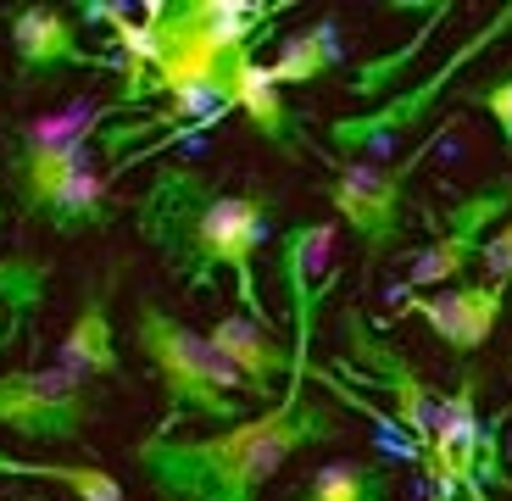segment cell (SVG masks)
<instances>
[{"mask_svg": "<svg viewBox=\"0 0 512 501\" xmlns=\"http://www.w3.org/2000/svg\"><path fill=\"white\" fill-rule=\"evenodd\" d=\"M346 424L329 401H307V385H284L268 412H251L212 435H145L134 468L156 501H256L295 451L340 440Z\"/></svg>", "mask_w": 512, "mask_h": 501, "instance_id": "6da1fadb", "label": "cell"}, {"mask_svg": "<svg viewBox=\"0 0 512 501\" xmlns=\"http://www.w3.org/2000/svg\"><path fill=\"white\" fill-rule=\"evenodd\" d=\"M134 346H140V357L151 362L156 385H162V424L151 435H179L190 418H206V424H223V429L245 418L240 390L251 396V385L212 351V340L201 329L173 318L162 301L140 296V307H134Z\"/></svg>", "mask_w": 512, "mask_h": 501, "instance_id": "7a4b0ae2", "label": "cell"}, {"mask_svg": "<svg viewBox=\"0 0 512 501\" xmlns=\"http://www.w3.org/2000/svg\"><path fill=\"white\" fill-rule=\"evenodd\" d=\"M218 212H223L218 179H206L201 167L184 162H162L145 184V195L134 201V229L162 257V268L184 284V296H206L223 273Z\"/></svg>", "mask_w": 512, "mask_h": 501, "instance_id": "3957f363", "label": "cell"}, {"mask_svg": "<svg viewBox=\"0 0 512 501\" xmlns=\"http://www.w3.org/2000/svg\"><path fill=\"white\" fill-rule=\"evenodd\" d=\"M112 112L117 106L95 112L90 123H78V129L34 134V140H23L12 156H6V184H12V201H17L23 218H39V223H51V229H62V234L101 229V223L112 218L106 184L90 167V129Z\"/></svg>", "mask_w": 512, "mask_h": 501, "instance_id": "277c9868", "label": "cell"}, {"mask_svg": "<svg viewBox=\"0 0 512 501\" xmlns=\"http://www.w3.org/2000/svg\"><path fill=\"white\" fill-rule=\"evenodd\" d=\"M512 34V0L501 6L496 17H490L479 34H468L457 45V51L446 56V62L435 67V73L423 78V84H412L407 95H396V101H379V106H368V112H346V117H334L329 123V145L334 151H346V156H357V151H368V156H390V145L401 140V134H412L423 123V117L435 112L440 101H446V90L457 84V73L468 62H479V56L496 45V39H507Z\"/></svg>", "mask_w": 512, "mask_h": 501, "instance_id": "5b68a950", "label": "cell"}, {"mask_svg": "<svg viewBox=\"0 0 512 501\" xmlns=\"http://www.w3.org/2000/svg\"><path fill=\"white\" fill-rule=\"evenodd\" d=\"M323 162L334 167V179L323 184V201L346 218V229L357 234L362 245V273L396 251L401 240V206H407V184L412 173L423 167V156H435V145H418L412 156H401L396 167H379V162H346V156H329L318 151Z\"/></svg>", "mask_w": 512, "mask_h": 501, "instance_id": "8992f818", "label": "cell"}, {"mask_svg": "<svg viewBox=\"0 0 512 501\" xmlns=\"http://www.w3.org/2000/svg\"><path fill=\"white\" fill-rule=\"evenodd\" d=\"M84 424H95V390L84 373L67 368H28L0 373V429L34 446H62L78 440Z\"/></svg>", "mask_w": 512, "mask_h": 501, "instance_id": "52a82bcc", "label": "cell"}, {"mask_svg": "<svg viewBox=\"0 0 512 501\" xmlns=\"http://www.w3.org/2000/svg\"><path fill=\"white\" fill-rule=\"evenodd\" d=\"M507 212H512V173H501V179L479 184L474 195H462V201L451 206L446 218H440V234L423 245L418 257H412V268H407V279H401V290H429V284L462 279V273H468L479 257H485V234L496 229Z\"/></svg>", "mask_w": 512, "mask_h": 501, "instance_id": "ba28073f", "label": "cell"}, {"mask_svg": "<svg viewBox=\"0 0 512 501\" xmlns=\"http://www.w3.org/2000/svg\"><path fill=\"white\" fill-rule=\"evenodd\" d=\"M340 340L351 346V357H357V379L373 390H384L390 396V412H396V424L412 435V446H429L435 440V418H440V396L429 390V379H423L418 368H412L407 357H401L390 340H379V334L362 323V312H346V323H340Z\"/></svg>", "mask_w": 512, "mask_h": 501, "instance_id": "9c48e42d", "label": "cell"}, {"mask_svg": "<svg viewBox=\"0 0 512 501\" xmlns=\"http://www.w3.org/2000/svg\"><path fill=\"white\" fill-rule=\"evenodd\" d=\"M12 51H17V84H45L56 73H73V67H90V73H123V56L112 51H90L78 39V23L62 6H12Z\"/></svg>", "mask_w": 512, "mask_h": 501, "instance_id": "30bf717a", "label": "cell"}, {"mask_svg": "<svg viewBox=\"0 0 512 501\" xmlns=\"http://www.w3.org/2000/svg\"><path fill=\"white\" fill-rule=\"evenodd\" d=\"M273 201L268 184H245L240 195H223V212H218V262L223 273H234V296H240V312L262 329H273L268 307H262V290H256V251L273 229Z\"/></svg>", "mask_w": 512, "mask_h": 501, "instance_id": "8fae6325", "label": "cell"}, {"mask_svg": "<svg viewBox=\"0 0 512 501\" xmlns=\"http://www.w3.org/2000/svg\"><path fill=\"white\" fill-rule=\"evenodd\" d=\"M501 307H507V290L496 279H468L457 290H440V296H407V312L423 318L435 329V340L457 357H474L501 323Z\"/></svg>", "mask_w": 512, "mask_h": 501, "instance_id": "7c38bea8", "label": "cell"}, {"mask_svg": "<svg viewBox=\"0 0 512 501\" xmlns=\"http://www.w3.org/2000/svg\"><path fill=\"white\" fill-rule=\"evenodd\" d=\"M206 340H212V351H218V357L240 373L245 385H251L256 401H268L273 385L295 373V351L279 346V334L262 329V323H251L245 312H223V318L212 323V334H206Z\"/></svg>", "mask_w": 512, "mask_h": 501, "instance_id": "4fadbf2b", "label": "cell"}, {"mask_svg": "<svg viewBox=\"0 0 512 501\" xmlns=\"http://www.w3.org/2000/svg\"><path fill=\"white\" fill-rule=\"evenodd\" d=\"M229 112H240L245 123L256 129V140H268L273 151H284V156H301L312 145L307 134L295 129V112L284 106V95H279V84H273V73H268L262 56H251V62L234 67V78H229Z\"/></svg>", "mask_w": 512, "mask_h": 501, "instance_id": "5bb4252c", "label": "cell"}, {"mask_svg": "<svg viewBox=\"0 0 512 501\" xmlns=\"http://www.w3.org/2000/svg\"><path fill=\"white\" fill-rule=\"evenodd\" d=\"M346 62V28H340V12H323L318 23L295 28V34L279 39L268 73L279 90H307L318 78H329L334 67Z\"/></svg>", "mask_w": 512, "mask_h": 501, "instance_id": "9a60e30c", "label": "cell"}, {"mask_svg": "<svg viewBox=\"0 0 512 501\" xmlns=\"http://www.w3.org/2000/svg\"><path fill=\"white\" fill-rule=\"evenodd\" d=\"M56 368L84 373V379H117V346H112V318H106V290H90L78 318L67 323V340L56 351Z\"/></svg>", "mask_w": 512, "mask_h": 501, "instance_id": "2e32d148", "label": "cell"}, {"mask_svg": "<svg viewBox=\"0 0 512 501\" xmlns=\"http://www.w3.org/2000/svg\"><path fill=\"white\" fill-rule=\"evenodd\" d=\"M284 501H396V474L373 457H346V463H323L295 485Z\"/></svg>", "mask_w": 512, "mask_h": 501, "instance_id": "e0dca14e", "label": "cell"}, {"mask_svg": "<svg viewBox=\"0 0 512 501\" xmlns=\"http://www.w3.org/2000/svg\"><path fill=\"white\" fill-rule=\"evenodd\" d=\"M418 12H423V23H418V34H412L407 45H396L390 56H368V62H362L357 73H351V95H357V101H379V95L390 90V84H401V78H407V67L418 62V56H423V45L435 39V28L451 17V0H435V6H418Z\"/></svg>", "mask_w": 512, "mask_h": 501, "instance_id": "ac0fdd59", "label": "cell"}, {"mask_svg": "<svg viewBox=\"0 0 512 501\" xmlns=\"http://www.w3.org/2000/svg\"><path fill=\"white\" fill-rule=\"evenodd\" d=\"M0 474L6 479H45V485H62L78 501H123V479L95 468V463H84V468L78 463H23V457H6L0 451Z\"/></svg>", "mask_w": 512, "mask_h": 501, "instance_id": "d6986e66", "label": "cell"}, {"mask_svg": "<svg viewBox=\"0 0 512 501\" xmlns=\"http://www.w3.org/2000/svg\"><path fill=\"white\" fill-rule=\"evenodd\" d=\"M462 101L479 106V112H485L490 123L501 129V145L512 151V73H507V78H496V84H479V90H468Z\"/></svg>", "mask_w": 512, "mask_h": 501, "instance_id": "ffe728a7", "label": "cell"}, {"mask_svg": "<svg viewBox=\"0 0 512 501\" xmlns=\"http://www.w3.org/2000/svg\"><path fill=\"white\" fill-rule=\"evenodd\" d=\"M6 501H39V496H23V490H17V496H6Z\"/></svg>", "mask_w": 512, "mask_h": 501, "instance_id": "44dd1931", "label": "cell"}, {"mask_svg": "<svg viewBox=\"0 0 512 501\" xmlns=\"http://www.w3.org/2000/svg\"><path fill=\"white\" fill-rule=\"evenodd\" d=\"M507 457H512V440H507Z\"/></svg>", "mask_w": 512, "mask_h": 501, "instance_id": "7402d4cb", "label": "cell"}]
</instances>
